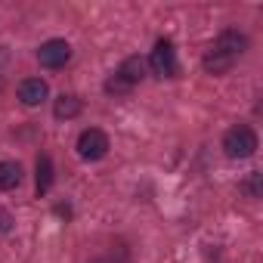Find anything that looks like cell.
I'll use <instances>...</instances> for the list:
<instances>
[{
	"mask_svg": "<svg viewBox=\"0 0 263 263\" xmlns=\"http://www.w3.org/2000/svg\"><path fill=\"white\" fill-rule=\"evenodd\" d=\"M10 229H13V217L7 211H0V235H7Z\"/></svg>",
	"mask_w": 263,
	"mask_h": 263,
	"instance_id": "12",
	"label": "cell"
},
{
	"mask_svg": "<svg viewBox=\"0 0 263 263\" xmlns=\"http://www.w3.org/2000/svg\"><path fill=\"white\" fill-rule=\"evenodd\" d=\"M149 65H152L155 74L174 78V74H177V50H174V41L158 37V41H155V50H152V56H149Z\"/></svg>",
	"mask_w": 263,
	"mask_h": 263,
	"instance_id": "2",
	"label": "cell"
},
{
	"mask_svg": "<svg viewBox=\"0 0 263 263\" xmlns=\"http://www.w3.org/2000/svg\"><path fill=\"white\" fill-rule=\"evenodd\" d=\"M47 93H50V87H47V81H41V78H25V81L19 84V99H22L25 105H41V102L47 99Z\"/></svg>",
	"mask_w": 263,
	"mask_h": 263,
	"instance_id": "6",
	"label": "cell"
},
{
	"mask_svg": "<svg viewBox=\"0 0 263 263\" xmlns=\"http://www.w3.org/2000/svg\"><path fill=\"white\" fill-rule=\"evenodd\" d=\"M50 186H53V161H50V155H41L37 158V198L47 195Z\"/></svg>",
	"mask_w": 263,
	"mask_h": 263,
	"instance_id": "9",
	"label": "cell"
},
{
	"mask_svg": "<svg viewBox=\"0 0 263 263\" xmlns=\"http://www.w3.org/2000/svg\"><path fill=\"white\" fill-rule=\"evenodd\" d=\"M223 149H226L229 158H251L257 152V134L251 127L238 124V127H232L229 134L223 137Z\"/></svg>",
	"mask_w": 263,
	"mask_h": 263,
	"instance_id": "1",
	"label": "cell"
},
{
	"mask_svg": "<svg viewBox=\"0 0 263 263\" xmlns=\"http://www.w3.org/2000/svg\"><path fill=\"white\" fill-rule=\"evenodd\" d=\"M130 87H134V84H127V81H124L121 74H115V78H111V81L105 84V90H108V93H127Z\"/></svg>",
	"mask_w": 263,
	"mask_h": 263,
	"instance_id": "11",
	"label": "cell"
},
{
	"mask_svg": "<svg viewBox=\"0 0 263 263\" xmlns=\"http://www.w3.org/2000/svg\"><path fill=\"white\" fill-rule=\"evenodd\" d=\"M105 152H108V137L102 134V130L90 127V130H84V134L78 137V155L84 161H99Z\"/></svg>",
	"mask_w": 263,
	"mask_h": 263,
	"instance_id": "3",
	"label": "cell"
},
{
	"mask_svg": "<svg viewBox=\"0 0 263 263\" xmlns=\"http://www.w3.org/2000/svg\"><path fill=\"white\" fill-rule=\"evenodd\" d=\"M118 74H121L127 84H137V81H143V74H146V62H143L140 56H130V59H124V65L118 68Z\"/></svg>",
	"mask_w": 263,
	"mask_h": 263,
	"instance_id": "8",
	"label": "cell"
},
{
	"mask_svg": "<svg viewBox=\"0 0 263 263\" xmlns=\"http://www.w3.org/2000/svg\"><path fill=\"white\" fill-rule=\"evenodd\" d=\"M53 111H56V118H74L81 111V99L78 96H59L56 105H53Z\"/></svg>",
	"mask_w": 263,
	"mask_h": 263,
	"instance_id": "10",
	"label": "cell"
},
{
	"mask_svg": "<svg viewBox=\"0 0 263 263\" xmlns=\"http://www.w3.org/2000/svg\"><path fill=\"white\" fill-rule=\"evenodd\" d=\"M22 183V167L16 161H0V189L10 192Z\"/></svg>",
	"mask_w": 263,
	"mask_h": 263,
	"instance_id": "7",
	"label": "cell"
},
{
	"mask_svg": "<svg viewBox=\"0 0 263 263\" xmlns=\"http://www.w3.org/2000/svg\"><path fill=\"white\" fill-rule=\"evenodd\" d=\"M245 47H248V41H245V34H238V31H223V34L217 37V44H214L211 50L235 62V56H238V53H241Z\"/></svg>",
	"mask_w": 263,
	"mask_h": 263,
	"instance_id": "5",
	"label": "cell"
},
{
	"mask_svg": "<svg viewBox=\"0 0 263 263\" xmlns=\"http://www.w3.org/2000/svg\"><path fill=\"white\" fill-rule=\"evenodd\" d=\"M37 59H41V65H44V68H62V65L71 59V47H68L62 37H53V41L41 44Z\"/></svg>",
	"mask_w": 263,
	"mask_h": 263,
	"instance_id": "4",
	"label": "cell"
}]
</instances>
